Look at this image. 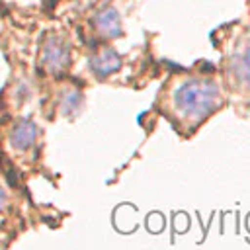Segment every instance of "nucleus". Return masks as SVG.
<instances>
[{
  "mask_svg": "<svg viewBox=\"0 0 250 250\" xmlns=\"http://www.w3.org/2000/svg\"><path fill=\"white\" fill-rule=\"evenodd\" d=\"M4 203H6V193H4V189L0 188V211H2V207H4Z\"/></svg>",
  "mask_w": 250,
  "mask_h": 250,
  "instance_id": "2",
  "label": "nucleus"
},
{
  "mask_svg": "<svg viewBox=\"0 0 250 250\" xmlns=\"http://www.w3.org/2000/svg\"><path fill=\"white\" fill-rule=\"evenodd\" d=\"M33 139H35V125L29 123V121L18 125V127L14 129V133H12V145H14L16 148H20V150L27 148V146L33 143Z\"/></svg>",
  "mask_w": 250,
  "mask_h": 250,
  "instance_id": "1",
  "label": "nucleus"
}]
</instances>
